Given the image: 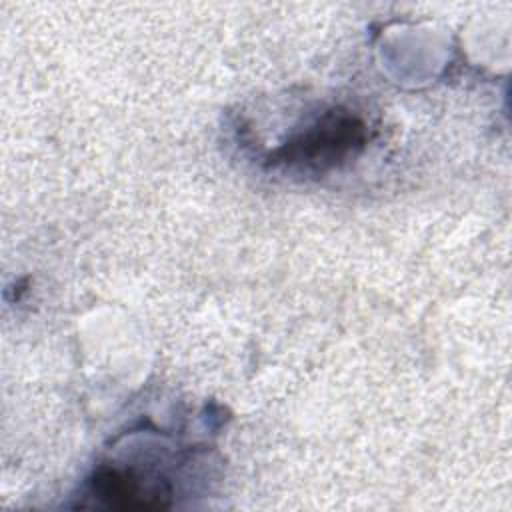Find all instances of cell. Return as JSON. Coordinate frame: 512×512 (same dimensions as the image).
<instances>
[{
    "mask_svg": "<svg viewBox=\"0 0 512 512\" xmlns=\"http://www.w3.org/2000/svg\"><path fill=\"white\" fill-rule=\"evenodd\" d=\"M364 144V122L344 110H330L282 144L272 158L306 172H326L354 156Z\"/></svg>",
    "mask_w": 512,
    "mask_h": 512,
    "instance_id": "obj_1",
    "label": "cell"
}]
</instances>
